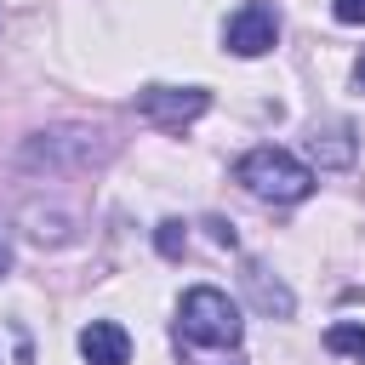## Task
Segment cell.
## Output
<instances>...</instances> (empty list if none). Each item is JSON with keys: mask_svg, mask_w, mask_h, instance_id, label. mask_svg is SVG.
<instances>
[{"mask_svg": "<svg viewBox=\"0 0 365 365\" xmlns=\"http://www.w3.org/2000/svg\"><path fill=\"white\" fill-rule=\"evenodd\" d=\"M354 80H359V86H365V51H359V63H354Z\"/></svg>", "mask_w": 365, "mask_h": 365, "instance_id": "obj_14", "label": "cell"}, {"mask_svg": "<svg viewBox=\"0 0 365 365\" xmlns=\"http://www.w3.org/2000/svg\"><path fill=\"white\" fill-rule=\"evenodd\" d=\"M234 182H240L245 194H257V200H274V205H297V200H308V194H314V171H308L297 154L274 148V143H262V148L240 154Z\"/></svg>", "mask_w": 365, "mask_h": 365, "instance_id": "obj_2", "label": "cell"}, {"mask_svg": "<svg viewBox=\"0 0 365 365\" xmlns=\"http://www.w3.org/2000/svg\"><path fill=\"white\" fill-rule=\"evenodd\" d=\"M240 308L228 302V291L217 285H194L177 308V354H200V348H217V354H234L240 348Z\"/></svg>", "mask_w": 365, "mask_h": 365, "instance_id": "obj_1", "label": "cell"}, {"mask_svg": "<svg viewBox=\"0 0 365 365\" xmlns=\"http://www.w3.org/2000/svg\"><path fill=\"white\" fill-rule=\"evenodd\" d=\"M325 348H331V354H354V359L365 365V325H354V319L331 325V331H325Z\"/></svg>", "mask_w": 365, "mask_h": 365, "instance_id": "obj_9", "label": "cell"}, {"mask_svg": "<svg viewBox=\"0 0 365 365\" xmlns=\"http://www.w3.org/2000/svg\"><path fill=\"white\" fill-rule=\"evenodd\" d=\"M211 108V91L205 86H143L137 91V114L154 120V125H188Z\"/></svg>", "mask_w": 365, "mask_h": 365, "instance_id": "obj_4", "label": "cell"}, {"mask_svg": "<svg viewBox=\"0 0 365 365\" xmlns=\"http://www.w3.org/2000/svg\"><path fill=\"white\" fill-rule=\"evenodd\" d=\"M6 268H11V245L0 240V274H6Z\"/></svg>", "mask_w": 365, "mask_h": 365, "instance_id": "obj_13", "label": "cell"}, {"mask_svg": "<svg viewBox=\"0 0 365 365\" xmlns=\"http://www.w3.org/2000/svg\"><path fill=\"white\" fill-rule=\"evenodd\" d=\"M222 40H228L234 57H262V51H274V40H279V11H274L268 0H245V6L228 17Z\"/></svg>", "mask_w": 365, "mask_h": 365, "instance_id": "obj_5", "label": "cell"}, {"mask_svg": "<svg viewBox=\"0 0 365 365\" xmlns=\"http://www.w3.org/2000/svg\"><path fill=\"white\" fill-rule=\"evenodd\" d=\"M80 359H86V365H131V336H125V325L91 319V325L80 331Z\"/></svg>", "mask_w": 365, "mask_h": 365, "instance_id": "obj_6", "label": "cell"}, {"mask_svg": "<svg viewBox=\"0 0 365 365\" xmlns=\"http://www.w3.org/2000/svg\"><path fill=\"white\" fill-rule=\"evenodd\" d=\"M154 245H160V257H171V262H177V257L188 251V228H182L177 217H165V222L154 228Z\"/></svg>", "mask_w": 365, "mask_h": 365, "instance_id": "obj_10", "label": "cell"}, {"mask_svg": "<svg viewBox=\"0 0 365 365\" xmlns=\"http://www.w3.org/2000/svg\"><path fill=\"white\" fill-rule=\"evenodd\" d=\"M308 148H314V160L319 165H354V131L336 120V125H314V137H308Z\"/></svg>", "mask_w": 365, "mask_h": 365, "instance_id": "obj_8", "label": "cell"}, {"mask_svg": "<svg viewBox=\"0 0 365 365\" xmlns=\"http://www.w3.org/2000/svg\"><path fill=\"white\" fill-rule=\"evenodd\" d=\"M205 228H211V240H217V245H228V251L240 245V234H234V222H222V217H205Z\"/></svg>", "mask_w": 365, "mask_h": 365, "instance_id": "obj_11", "label": "cell"}, {"mask_svg": "<svg viewBox=\"0 0 365 365\" xmlns=\"http://www.w3.org/2000/svg\"><path fill=\"white\" fill-rule=\"evenodd\" d=\"M240 279H245L251 302H257L268 319H291V314H297V297H291L279 279H268V268H262V262H245V274H240Z\"/></svg>", "mask_w": 365, "mask_h": 365, "instance_id": "obj_7", "label": "cell"}, {"mask_svg": "<svg viewBox=\"0 0 365 365\" xmlns=\"http://www.w3.org/2000/svg\"><path fill=\"white\" fill-rule=\"evenodd\" d=\"M23 160H29V165H46V171H80V165L108 160V143H97V131L68 125V131H40V137H29Z\"/></svg>", "mask_w": 365, "mask_h": 365, "instance_id": "obj_3", "label": "cell"}, {"mask_svg": "<svg viewBox=\"0 0 365 365\" xmlns=\"http://www.w3.org/2000/svg\"><path fill=\"white\" fill-rule=\"evenodd\" d=\"M336 23H365V0H331Z\"/></svg>", "mask_w": 365, "mask_h": 365, "instance_id": "obj_12", "label": "cell"}]
</instances>
